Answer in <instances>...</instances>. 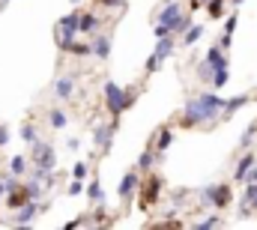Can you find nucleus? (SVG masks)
I'll return each mask as SVG.
<instances>
[{
  "label": "nucleus",
  "instance_id": "f257e3e1",
  "mask_svg": "<svg viewBox=\"0 0 257 230\" xmlns=\"http://www.w3.org/2000/svg\"><path fill=\"white\" fill-rule=\"evenodd\" d=\"M224 105H227V99H221L215 93H197V96H192L186 102L180 126L192 129V126H200V123H212L218 114H224Z\"/></svg>",
  "mask_w": 257,
  "mask_h": 230
},
{
  "label": "nucleus",
  "instance_id": "f03ea898",
  "mask_svg": "<svg viewBox=\"0 0 257 230\" xmlns=\"http://www.w3.org/2000/svg\"><path fill=\"white\" fill-rule=\"evenodd\" d=\"M135 99H138L135 87H120L117 81H105V105H108L111 120H120L135 105Z\"/></svg>",
  "mask_w": 257,
  "mask_h": 230
},
{
  "label": "nucleus",
  "instance_id": "7ed1b4c3",
  "mask_svg": "<svg viewBox=\"0 0 257 230\" xmlns=\"http://www.w3.org/2000/svg\"><path fill=\"white\" fill-rule=\"evenodd\" d=\"M233 203V188L227 182H215V185H206L200 191V206H212V209H227Z\"/></svg>",
  "mask_w": 257,
  "mask_h": 230
},
{
  "label": "nucleus",
  "instance_id": "20e7f679",
  "mask_svg": "<svg viewBox=\"0 0 257 230\" xmlns=\"http://www.w3.org/2000/svg\"><path fill=\"white\" fill-rule=\"evenodd\" d=\"M30 165L33 168H45V171H54L57 168V153L48 141H33L30 144Z\"/></svg>",
  "mask_w": 257,
  "mask_h": 230
},
{
  "label": "nucleus",
  "instance_id": "39448f33",
  "mask_svg": "<svg viewBox=\"0 0 257 230\" xmlns=\"http://www.w3.org/2000/svg\"><path fill=\"white\" fill-rule=\"evenodd\" d=\"M141 209H150V206H156L159 203V197H162V176L159 173H147L144 176V182H141Z\"/></svg>",
  "mask_w": 257,
  "mask_h": 230
},
{
  "label": "nucleus",
  "instance_id": "423d86ee",
  "mask_svg": "<svg viewBox=\"0 0 257 230\" xmlns=\"http://www.w3.org/2000/svg\"><path fill=\"white\" fill-rule=\"evenodd\" d=\"M180 18H183V6H180V0H162L159 9L153 12V24H168L171 30L177 27Z\"/></svg>",
  "mask_w": 257,
  "mask_h": 230
},
{
  "label": "nucleus",
  "instance_id": "0eeeda50",
  "mask_svg": "<svg viewBox=\"0 0 257 230\" xmlns=\"http://www.w3.org/2000/svg\"><path fill=\"white\" fill-rule=\"evenodd\" d=\"M30 200H36V197H33V188H30V182H24V185L18 182L15 188H9V194H6V200H3V203H6V209H12V212H15V209H21V206H24V203H30Z\"/></svg>",
  "mask_w": 257,
  "mask_h": 230
},
{
  "label": "nucleus",
  "instance_id": "6e6552de",
  "mask_svg": "<svg viewBox=\"0 0 257 230\" xmlns=\"http://www.w3.org/2000/svg\"><path fill=\"white\" fill-rule=\"evenodd\" d=\"M42 209H45V203H39V200H30V203H24L21 209H15V215H12V224H18V227H27V224H33V218H36Z\"/></svg>",
  "mask_w": 257,
  "mask_h": 230
},
{
  "label": "nucleus",
  "instance_id": "1a4fd4ad",
  "mask_svg": "<svg viewBox=\"0 0 257 230\" xmlns=\"http://www.w3.org/2000/svg\"><path fill=\"white\" fill-rule=\"evenodd\" d=\"M117 123L120 120H111L108 126H96V132H93V144L102 150V153H111V144H114V132H117Z\"/></svg>",
  "mask_w": 257,
  "mask_h": 230
},
{
  "label": "nucleus",
  "instance_id": "9d476101",
  "mask_svg": "<svg viewBox=\"0 0 257 230\" xmlns=\"http://www.w3.org/2000/svg\"><path fill=\"white\" fill-rule=\"evenodd\" d=\"M138 188H141V179H138V168H135V171H128L126 176L120 179L117 194H120V200H126V203H128V200H132V194H135Z\"/></svg>",
  "mask_w": 257,
  "mask_h": 230
},
{
  "label": "nucleus",
  "instance_id": "9b49d317",
  "mask_svg": "<svg viewBox=\"0 0 257 230\" xmlns=\"http://www.w3.org/2000/svg\"><path fill=\"white\" fill-rule=\"evenodd\" d=\"M150 144L156 147V153L162 156V153H168V147L174 144V132H171V126H162L159 132H156V141L150 138Z\"/></svg>",
  "mask_w": 257,
  "mask_h": 230
},
{
  "label": "nucleus",
  "instance_id": "f8f14e48",
  "mask_svg": "<svg viewBox=\"0 0 257 230\" xmlns=\"http://www.w3.org/2000/svg\"><path fill=\"white\" fill-rule=\"evenodd\" d=\"M72 93H75V78L72 75H60L57 81H54V96L57 99H72Z\"/></svg>",
  "mask_w": 257,
  "mask_h": 230
},
{
  "label": "nucleus",
  "instance_id": "ddd939ff",
  "mask_svg": "<svg viewBox=\"0 0 257 230\" xmlns=\"http://www.w3.org/2000/svg\"><path fill=\"white\" fill-rule=\"evenodd\" d=\"M174 48H177V33H171V36L159 39V42H156V51H153V54H156L159 60H168L171 54H174Z\"/></svg>",
  "mask_w": 257,
  "mask_h": 230
},
{
  "label": "nucleus",
  "instance_id": "4468645a",
  "mask_svg": "<svg viewBox=\"0 0 257 230\" xmlns=\"http://www.w3.org/2000/svg\"><path fill=\"white\" fill-rule=\"evenodd\" d=\"M78 27H81V33H99V27H102V18H99L96 12H81V21H78Z\"/></svg>",
  "mask_w": 257,
  "mask_h": 230
},
{
  "label": "nucleus",
  "instance_id": "2eb2a0df",
  "mask_svg": "<svg viewBox=\"0 0 257 230\" xmlns=\"http://www.w3.org/2000/svg\"><path fill=\"white\" fill-rule=\"evenodd\" d=\"M254 165H257V162H254V153H248V150H245V156H242V159L236 162V168H233V179H239V182H245V173L251 171Z\"/></svg>",
  "mask_w": 257,
  "mask_h": 230
},
{
  "label": "nucleus",
  "instance_id": "dca6fc26",
  "mask_svg": "<svg viewBox=\"0 0 257 230\" xmlns=\"http://www.w3.org/2000/svg\"><path fill=\"white\" fill-rule=\"evenodd\" d=\"M156 156H159V153H156V147L150 144V147L138 156V165H135V168H138L141 173H150V171H153V159H156Z\"/></svg>",
  "mask_w": 257,
  "mask_h": 230
},
{
  "label": "nucleus",
  "instance_id": "f3484780",
  "mask_svg": "<svg viewBox=\"0 0 257 230\" xmlns=\"http://www.w3.org/2000/svg\"><path fill=\"white\" fill-rule=\"evenodd\" d=\"M197 78H200L203 84H212V78H215V63L203 57L200 63H197Z\"/></svg>",
  "mask_w": 257,
  "mask_h": 230
},
{
  "label": "nucleus",
  "instance_id": "a211bd4d",
  "mask_svg": "<svg viewBox=\"0 0 257 230\" xmlns=\"http://www.w3.org/2000/svg\"><path fill=\"white\" fill-rule=\"evenodd\" d=\"M93 54L99 60H108L111 57V39H108V36H96V39H93Z\"/></svg>",
  "mask_w": 257,
  "mask_h": 230
},
{
  "label": "nucleus",
  "instance_id": "6ab92c4d",
  "mask_svg": "<svg viewBox=\"0 0 257 230\" xmlns=\"http://www.w3.org/2000/svg\"><path fill=\"white\" fill-rule=\"evenodd\" d=\"M242 105H248V96H233V99H227V105H224V120H230Z\"/></svg>",
  "mask_w": 257,
  "mask_h": 230
},
{
  "label": "nucleus",
  "instance_id": "aec40b11",
  "mask_svg": "<svg viewBox=\"0 0 257 230\" xmlns=\"http://www.w3.org/2000/svg\"><path fill=\"white\" fill-rule=\"evenodd\" d=\"M78 21H81V12L75 9V12H69V15H63V18L57 21V27H63V30H78V33H81V27H78Z\"/></svg>",
  "mask_w": 257,
  "mask_h": 230
},
{
  "label": "nucleus",
  "instance_id": "412c9836",
  "mask_svg": "<svg viewBox=\"0 0 257 230\" xmlns=\"http://www.w3.org/2000/svg\"><path fill=\"white\" fill-rule=\"evenodd\" d=\"M87 197H90L93 203H102V200H105V191H102L99 179H90V185H87Z\"/></svg>",
  "mask_w": 257,
  "mask_h": 230
},
{
  "label": "nucleus",
  "instance_id": "4be33fe9",
  "mask_svg": "<svg viewBox=\"0 0 257 230\" xmlns=\"http://www.w3.org/2000/svg\"><path fill=\"white\" fill-rule=\"evenodd\" d=\"M200 36H203V27H200V24H192V27H189V30L183 33V45L189 48V45H194V42H197Z\"/></svg>",
  "mask_w": 257,
  "mask_h": 230
},
{
  "label": "nucleus",
  "instance_id": "5701e85b",
  "mask_svg": "<svg viewBox=\"0 0 257 230\" xmlns=\"http://www.w3.org/2000/svg\"><path fill=\"white\" fill-rule=\"evenodd\" d=\"M224 221H221V215H206V218H200V221H194V230H206V227H221Z\"/></svg>",
  "mask_w": 257,
  "mask_h": 230
},
{
  "label": "nucleus",
  "instance_id": "b1692460",
  "mask_svg": "<svg viewBox=\"0 0 257 230\" xmlns=\"http://www.w3.org/2000/svg\"><path fill=\"white\" fill-rule=\"evenodd\" d=\"M254 135H257V120L248 126V129H245V132H242V138H239V147H242V150H248V147L254 144Z\"/></svg>",
  "mask_w": 257,
  "mask_h": 230
},
{
  "label": "nucleus",
  "instance_id": "393cba45",
  "mask_svg": "<svg viewBox=\"0 0 257 230\" xmlns=\"http://www.w3.org/2000/svg\"><path fill=\"white\" fill-rule=\"evenodd\" d=\"M48 123H51V129H66V123H69V117H66V111H51L48 114Z\"/></svg>",
  "mask_w": 257,
  "mask_h": 230
},
{
  "label": "nucleus",
  "instance_id": "a878e982",
  "mask_svg": "<svg viewBox=\"0 0 257 230\" xmlns=\"http://www.w3.org/2000/svg\"><path fill=\"white\" fill-rule=\"evenodd\" d=\"M21 141H24V144H33V141H39V138H36V126H33L30 120H27V123H21Z\"/></svg>",
  "mask_w": 257,
  "mask_h": 230
},
{
  "label": "nucleus",
  "instance_id": "bb28decb",
  "mask_svg": "<svg viewBox=\"0 0 257 230\" xmlns=\"http://www.w3.org/2000/svg\"><path fill=\"white\" fill-rule=\"evenodd\" d=\"M69 54H75V57H90V54H93V42H75Z\"/></svg>",
  "mask_w": 257,
  "mask_h": 230
},
{
  "label": "nucleus",
  "instance_id": "cd10ccee",
  "mask_svg": "<svg viewBox=\"0 0 257 230\" xmlns=\"http://www.w3.org/2000/svg\"><path fill=\"white\" fill-rule=\"evenodd\" d=\"M9 171L21 176V173L27 171V156H12V162H9Z\"/></svg>",
  "mask_w": 257,
  "mask_h": 230
},
{
  "label": "nucleus",
  "instance_id": "c85d7f7f",
  "mask_svg": "<svg viewBox=\"0 0 257 230\" xmlns=\"http://www.w3.org/2000/svg\"><path fill=\"white\" fill-rule=\"evenodd\" d=\"M227 81H230V72H227V66H224V69H215V78H212V87H215V90H221V87H224Z\"/></svg>",
  "mask_w": 257,
  "mask_h": 230
},
{
  "label": "nucleus",
  "instance_id": "c756f323",
  "mask_svg": "<svg viewBox=\"0 0 257 230\" xmlns=\"http://www.w3.org/2000/svg\"><path fill=\"white\" fill-rule=\"evenodd\" d=\"M84 188H87V185H84V179H75V176H72V185L66 188V194H69V197H78Z\"/></svg>",
  "mask_w": 257,
  "mask_h": 230
},
{
  "label": "nucleus",
  "instance_id": "7c9ffc66",
  "mask_svg": "<svg viewBox=\"0 0 257 230\" xmlns=\"http://www.w3.org/2000/svg\"><path fill=\"white\" fill-rule=\"evenodd\" d=\"M192 24H194V21H192V15H183V18L177 21V27H174V33H177V36H183V33H186V30H189Z\"/></svg>",
  "mask_w": 257,
  "mask_h": 230
},
{
  "label": "nucleus",
  "instance_id": "2f4dec72",
  "mask_svg": "<svg viewBox=\"0 0 257 230\" xmlns=\"http://www.w3.org/2000/svg\"><path fill=\"white\" fill-rule=\"evenodd\" d=\"M159 66H162V60L156 57V54H150L147 63H144V72H147V75H153V72H159Z\"/></svg>",
  "mask_w": 257,
  "mask_h": 230
},
{
  "label": "nucleus",
  "instance_id": "473e14b6",
  "mask_svg": "<svg viewBox=\"0 0 257 230\" xmlns=\"http://www.w3.org/2000/svg\"><path fill=\"white\" fill-rule=\"evenodd\" d=\"M87 173H90V165H87V162H78V165L72 168V176H75V179H87Z\"/></svg>",
  "mask_w": 257,
  "mask_h": 230
},
{
  "label": "nucleus",
  "instance_id": "72a5a7b5",
  "mask_svg": "<svg viewBox=\"0 0 257 230\" xmlns=\"http://www.w3.org/2000/svg\"><path fill=\"white\" fill-rule=\"evenodd\" d=\"M171 33H174V30H171L168 24H153V36H156V39H165V36H171Z\"/></svg>",
  "mask_w": 257,
  "mask_h": 230
},
{
  "label": "nucleus",
  "instance_id": "f704fd0d",
  "mask_svg": "<svg viewBox=\"0 0 257 230\" xmlns=\"http://www.w3.org/2000/svg\"><path fill=\"white\" fill-rule=\"evenodd\" d=\"M236 24H239V15L233 12V15H227V24H224V33L227 36H233V30H236Z\"/></svg>",
  "mask_w": 257,
  "mask_h": 230
},
{
  "label": "nucleus",
  "instance_id": "c9c22d12",
  "mask_svg": "<svg viewBox=\"0 0 257 230\" xmlns=\"http://www.w3.org/2000/svg\"><path fill=\"white\" fill-rule=\"evenodd\" d=\"M99 6H105V9H117V6H126V0H96Z\"/></svg>",
  "mask_w": 257,
  "mask_h": 230
},
{
  "label": "nucleus",
  "instance_id": "e433bc0d",
  "mask_svg": "<svg viewBox=\"0 0 257 230\" xmlns=\"http://www.w3.org/2000/svg\"><path fill=\"white\" fill-rule=\"evenodd\" d=\"M153 227H165V230H174V227H183V221H180V218H177V221L171 218V221H159V224H153Z\"/></svg>",
  "mask_w": 257,
  "mask_h": 230
},
{
  "label": "nucleus",
  "instance_id": "4c0bfd02",
  "mask_svg": "<svg viewBox=\"0 0 257 230\" xmlns=\"http://www.w3.org/2000/svg\"><path fill=\"white\" fill-rule=\"evenodd\" d=\"M9 144V126H0V147Z\"/></svg>",
  "mask_w": 257,
  "mask_h": 230
},
{
  "label": "nucleus",
  "instance_id": "58836bf2",
  "mask_svg": "<svg viewBox=\"0 0 257 230\" xmlns=\"http://www.w3.org/2000/svg\"><path fill=\"white\" fill-rule=\"evenodd\" d=\"M186 197H189V191H186V188H180V191H174V203H183Z\"/></svg>",
  "mask_w": 257,
  "mask_h": 230
},
{
  "label": "nucleus",
  "instance_id": "ea45409f",
  "mask_svg": "<svg viewBox=\"0 0 257 230\" xmlns=\"http://www.w3.org/2000/svg\"><path fill=\"white\" fill-rule=\"evenodd\" d=\"M6 194H9V182L0 179V200H6Z\"/></svg>",
  "mask_w": 257,
  "mask_h": 230
},
{
  "label": "nucleus",
  "instance_id": "a19ab883",
  "mask_svg": "<svg viewBox=\"0 0 257 230\" xmlns=\"http://www.w3.org/2000/svg\"><path fill=\"white\" fill-rule=\"evenodd\" d=\"M245 182H257V165H254L248 173H245Z\"/></svg>",
  "mask_w": 257,
  "mask_h": 230
},
{
  "label": "nucleus",
  "instance_id": "79ce46f5",
  "mask_svg": "<svg viewBox=\"0 0 257 230\" xmlns=\"http://www.w3.org/2000/svg\"><path fill=\"white\" fill-rule=\"evenodd\" d=\"M66 147H69V150L75 153V150H78V138H69V141H66Z\"/></svg>",
  "mask_w": 257,
  "mask_h": 230
},
{
  "label": "nucleus",
  "instance_id": "37998d69",
  "mask_svg": "<svg viewBox=\"0 0 257 230\" xmlns=\"http://www.w3.org/2000/svg\"><path fill=\"white\" fill-rule=\"evenodd\" d=\"M230 3H233V6H242V3H245V0H230Z\"/></svg>",
  "mask_w": 257,
  "mask_h": 230
},
{
  "label": "nucleus",
  "instance_id": "c03bdc74",
  "mask_svg": "<svg viewBox=\"0 0 257 230\" xmlns=\"http://www.w3.org/2000/svg\"><path fill=\"white\" fill-rule=\"evenodd\" d=\"M6 3H9V0H0V9H3V6H6Z\"/></svg>",
  "mask_w": 257,
  "mask_h": 230
},
{
  "label": "nucleus",
  "instance_id": "a18cd8bd",
  "mask_svg": "<svg viewBox=\"0 0 257 230\" xmlns=\"http://www.w3.org/2000/svg\"><path fill=\"white\" fill-rule=\"evenodd\" d=\"M69 3H81V0H69Z\"/></svg>",
  "mask_w": 257,
  "mask_h": 230
},
{
  "label": "nucleus",
  "instance_id": "49530a36",
  "mask_svg": "<svg viewBox=\"0 0 257 230\" xmlns=\"http://www.w3.org/2000/svg\"><path fill=\"white\" fill-rule=\"evenodd\" d=\"M203 3H206V0H203Z\"/></svg>",
  "mask_w": 257,
  "mask_h": 230
}]
</instances>
